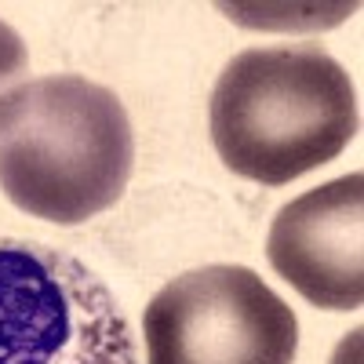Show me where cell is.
<instances>
[{
    "instance_id": "3957f363",
    "label": "cell",
    "mask_w": 364,
    "mask_h": 364,
    "mask_svg": "<svg viewBox=\"0 0 364 364\" xmlns=\"http://www.w3.org/2000/svg\"><path fill=\"white\" fill-rule=\"evenodd\" d=\"M0 364H139V343L87 262L37 240H0Z\"/></svg>"
},
{
    "instance_id": "7a4b0ae2",
    "label": "cell",
    "mask_w": 364,
    "mask_h": 364,
    "mask_svg": "<svg viewBox=\"0 0 364 364\" xmlns=\"http://www.w3.org/2000/svg\"><path fill=\"white\" fill-rule=\"evenodd\" d=\"M208 120L219 161L273 190L331 164L360 128L350 73L321 44L233 55L211 91Z\"/></svg>"
},
{
    "instance_id": "8992f818",
    "label": "cell",
    "mask_w": 364,
    "mask_h": 364,
    "mask_svg": "<svg viewBox=\"0 0 364 364\" xmlns=\"http://www.w3.org/2000/svg\"><path fill=\"white\" fill-rule=\"evenodd\" d=\"M26 70H29V51H26L22 37L0 18V91H4V84L18 80Z\"/></svg>"
},
{
    "instance_id": "6da1fadb",
    "label": "cell",
    "mask_w": 364,
    "mask_h": 364,
    "mask_svg": "<svg viewBox=\"0 0 364 364\" xmlns=\"http://www.w3.org/2000/svg\"><path fill=\"white\" fill-rule=\"evenodd\" d=\"M135 135L109 87L37 77L0 91V190L33 219L80 226L128 190Z\"/></svg>"
},
{
    "instance_id": "277c9868",
    "label": "cell",
    "mask_w": 364,
    "mask_h": 364,
    "mask_svg": "<svg viewBox=\"0 0 364 364\" xmlns=\"http://www.w3.org/2000/svg\"><path fill=\"white\" fill-rule=\"evenodd\" d=\"M146 364H295L299 321L248 266H200L142 314Z\"/></svg>"
},
{
    "instance_id": "5b68a950",
    "label": "cell",
    "mask_w": 364,
    "mask_h": 364,
    "mask_svg": "<svg viewBox=\"0 0 364 364\" xmlns=\"http://www.w3.org/2000/svg\"><path fill=\"white\" fill-rule=\"evenodd\" d=\"M266 259L321 310L364 302V175L350 171L306 190L273 215Z\"/></svg>"
}]
</instances>
